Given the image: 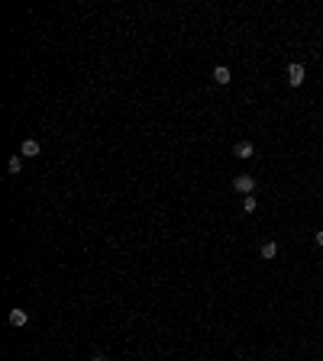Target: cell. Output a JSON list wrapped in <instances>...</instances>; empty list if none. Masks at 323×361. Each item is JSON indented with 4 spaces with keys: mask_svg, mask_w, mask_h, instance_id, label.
Returning a JSON list of instances; mask_svg holds the SVG:
<instances>
[{
    "mask_svg": "<svg viewBox=\"0 0 323 361\" xmlns=\"http://www.w3.org/2000/svg\"><path fill=\"white\" fill-rule=\"evenodd\" d=\"M233 187H236L239 193H246V197H249V193L255 191V181H252V174H239L236 181H233Z\"/></svg>",
    "mask_w": 323,
    "mask_h": 361,
    "instance_id": "cell-1",
    "label": "cell"
},
{
    "mask_svg": "<svg viewBox=\"0 0 323 361\" xmlns=\"http://www.w3.org/2000/svg\"><path fill=\"white\" fill-rule=\"evenodd\" d=\"M288 84H291V87H300V84H304V65L294 62L291 68H288Z\"/></svg>",
    "mask_w": 323,
    "mask_h": 361,
    "instance_id": "cell-2",
    "label": "cell"
},
{
    "mask_svg": "<svg viewBox=\"0 0 323 361\" xmlns=\"http://www.w3.org/2000/svg\"><path fill=\"white\" fill-rule=\"evenodd\" d=\"M39 152H42V145H39L36 139H26V142H23V148H20V155H23V158H36Z\"/></svg>",
    "mask_w": 323,
    "mask_h": 361,
    "instance_id": "cell-3",
    "label": "cell"
},
{
    "mask_svg": "<svg viewBox=\"0 0 323 361\" xmlns=\"http://www.w3.org/2000/svg\"><path fill=\"white\" fill-rule=\"evenodd\" d=\"M29 323V313H26V310H10V326H16V329H20V326H26Z\"/></svg>",
    "mask_w": 323,
    "mask_h": 361,
    "instance_id": "cell-4",
    "label": "cell"
},
{
    "mask_svg": "<svg viewBox=\"0 0 323 361\" xmlns=\"http://www.w3.org/2000/svg\"><path fill=\"white\" fill-rule=\"evenodd\" d=\"M233 155H236V158H242V162H246V158H252V155H255V145H252V142H239V145L233 148Z\"/></svg>",
    "mask_w": 323,
    "mask_h": 361,
    "instance_id": "cell-5",
    "label": "cell"
},
{
    "mask_svg": "<svg viewBox=\"0 0 323 361\" xmlns=\"http://www.w3.org/2000/svg\"><path fill=\"white\" fill-rule=\"evenodd\" d=\"M214 81H216V84H230V81H233L230 68H226V65H220V68H214Z\"/></svg>",
    "mask_w": 323,
    "mask_h": 361,
    "instance_id": "cell-6",
    "label": "cell"
},
{
    "mask_svg": "<svg viewBox=\"0 0 323 361\" xmlns=\"http://www.w3.org/2000/svg\"><path fill=\"white\" fill-rule=\"evenodd\" d=\"M20 168H23V155H13V158L7 162V171L10 174H20Z\"/></svg>",
    "mask_w": 323,
    "mask_h": 361,
    "instance_id": "cell-7",
    "label": "cell"
},
{
    "mask_svg": "<svg viewBox=\"0 0 323 361\" xmlns=\"http://www.w3.org/2000/svg\"><path fill=\"white\" fill-rule=\"evenodd\" d=\"M259 255H262V258H275V255H278V242H265Z\"/></svg>",
    "mask_w": 323,
    "mask_h": 361,
    "instance_id": "cell-8",
    "label": "cell"
},
{
    "mask_svg": "<svg viewBox=\"0 0 323 361\" xmlns=\"http://www.w3.org/2000/svg\"><path fill=\"white\" fill-rule=\"evenodd\" d=\"M255 207H259V203H255L252 193H249V197H242V210H246V213H255Z\"/></svg>",
    "mask_w": 323,
    "mask_h": 361,
    "instance_id": "cell-9",
    "label": "cell"
},
{
    "mask_svg": "<svg viewBox=\"0 0 323 361\" xmlns=\"http://www.w3.org/2000/svg\"><path fill=\"white\" fill-rule=\"evenodd\" d=\"M91 361H107V355H100V352H97V355H94Z\"/></svg>",
    "mask_w": 323,
    "mask_h": 361,
    "instance_id": "cell-10",
    "label": "cell"
},
{
    "mask_svg": "<svg viewBox=\"0 0 323 361\" xmlns=\"http://www.w3.org/2000/svg\"><path fill=\"white\" fill-rule=\"evenodd\" d=\"M314 239H317V245H323V232H317V236H314Z\"/></svg>",
    "mask_w": 323,
    "mask_h": 361,
    "instance_id": "cell-11",
    "label": "cell"
}]
</instances>
